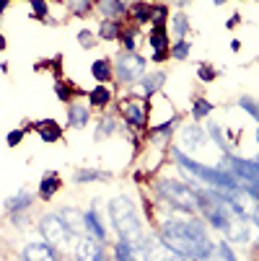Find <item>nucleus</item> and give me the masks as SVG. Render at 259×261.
<instances>
[{"instance_id": "ddd939ff", "label": "nucleus", "mask_w": 259, "mask_h": 261, "mask_svg": "<svg viewBox=\"0 0 259 261\" xmlns=\"http://www.w3.org/2000/svg\"><path fill=\"white\" fill-rule=\"evenodd\" d=\"M83 225L88 228V233H91V238L93 241H106V230H104V225L99 222V217H96V212H86L83 215Z\"/></svg>"}, {"instance_id": "1a4fd4ad", "label": "nucleus", "mask_w": 259, "mask_h": 261, "mask_svg": "<svg viewBox=\"0 0 259 261\" xmlns=\"http://www.w3.org/2000/svg\"><path fill=\"white\" fill-rule=\"evenodd\" d=\"M166 83V75H163V72H151V75H145L140 83H137V88H135V96H153V93H158L161 91V86Z\"/></svg>"}, {"instance_id": "c9c22d12", "label": "nucleus", "mask_w": 259, "mask_h": 261, "mask_svg": "<svg viewBox=\"0 0 259 261\" xmlns=\"http://www.w3.org/2000/svg\"><path fill=\"white\" fill-rule=\"evenodd\" d=\"M57 98H62V101H67L70 98V91H67V86H62V83H57Z\"/></svg>"}, {"instance_id": "20e7f679", "label": "nucleus", "mask_w": 259, "mask_h": 261, "mask_svg": "<svg viewBox=\"0 0 259 261\" xmlns=\"http://www.w3.org/2000/svg\"><path fill=\"white\" fill-rule=\"evenodd\" d=\"M158 189H161V194L166 197V202H171V204H174L176 210H181V212L197 215L200 207H202L200 194H195L190 186H184V184H179V181H161Z\"/></svg>"}, {"instance_id": "c756f323", "label": "nucleus", "mask_w": 259, "mask_h": 261, "mask_svg": "<svg viewBox=\"0 0 259 261\" xmlns=\"http://www.w3.org/2000/svg\"><path fill=\"white\" fill-rule=\"evenodd\" d=\"M218 253H220V258H223V261H239L233 256V251L228 248V243H218Z\"/></svg>"}, {"instance_id": "cd10ccee", "label": "nucleus", "mask_w": 259, "mask_h": 261, "mask_svg": "<svg viewBox=\"0 0 259 261\" xmlns=\"http://www.w3.org/2000/svg\"><path fill=\"white\" fill-rule=\"evenodd\" d=\"M29 202H31V197H29V194H21V197H16V199L8 202V210L16 212V210H21V207H29Z\"/></svg>"}, {"instance_id": "e433bc0d", "label": "nucleus", "mask_w": 259, "mask_h": 261, "mask_svg": "<svg viewBox=\"0 0 259 261\" xmlns=\"http://www.w3.org/2000/svg\"><path fill=\"white\" fill-rule=\"evenodd\" d=\"M166 55H169V49H163V52H156V55H153V60H156V62H161Z\"/></svg>"}, {"instance_id": "a211bd4d", "label": "nucleus", "mask_w": 259, "mask_h": 261, "mask_svg": "<svg viewBox=\"0 0 259 261\" xmlns=\"http://www.w3.org/2000/svg\"><path fill=\"white\" fill-rule=\"evenodd\" d=\"M125 11H127L125 0H101V13L109 16V18H114V16H120Z\"/></svg>"}, {"instance_id": "412c9836", "label": "nucleus", "mask_w": 259, "mask_h": 261, "mask_svg": "<svg viewBox=\"0 0 259 261\" xmlns=\"http://www.w3.org/2000/svg\"><path fill=\"white\" fill-rule=\"evenodd\" d=\"M109 98H112V91H109L106 86H99V88L91 91V103H93V106H106Z\"/></svg>"}, {"instance_id": "58836bf2", "label": "nucleus", "mask_w": 259, "mask_h": 261, "mask_svg": "<svg viewBox=\"0 0 259 261\" xmlns=\"http://www.w3.org/2000/svg\"><path fill=\"white\" fill-rule=\"evenodd\" d=\"M176 3H179V6H187V3H190V0H176Z\"/></svg>"}, {"instance_id": "9d476101", "label": "nucleus", "mask_w": 259, "mask_h": 261, "mask_svg": "<svg viewBox=\"0 0 259 261\" xmlns=\"http://www.w3.org/2000/svg\"><path fill=\"white\" fill-rule=\"evenodd\" d=\"M21 256H23V261H57L52 246H47V243H29Z\"/></svg>"}, {"instance_id": "a878e982", "label": "nucleus", "mask_w": 259, "mask_h": 261, "mask_svg": "<svg viewBox=\"0 0 259 261\" xmlns=\"http://www.w3.org/2000/svg\"><path fill=\"white\" fill-rule=\"evenodd\" d=\"M171 55H174L176 60H184V57H187V55H190V44L179 39V42L174 44V49H171Z\"/></svg>"}, {"instance_id": "bb28decb", "label": "nucleus", "mask_w": 259, "mask_h": 261, "mask_svg": "<svg viewBox=\"0 0 259 261\" xmlns=\"http://www.w3.org/2000/svg\"><path fill=\"white\" fill-rule=\"evenodd\" d=\"M104 178V173H99V171H78L76 173V181H101Z\"/></svg>"}, {"instance_id": "423d86ee", "label": "nucleus", "mask_w": 259, "mask_h": 261, "mask_svg": "<svg viewBox=\"0 0 259 261\" xmlns=\"http://www.w3.org/2000/svg\"><path fill=\"white\" fill-rule=\"evenodd\" d=\"M143 75H145V57L135 52H122L117 57V78L122 83H135Z\"/></svg>"}, {"instance_id": "f704fd0d", "label": "nucleus", "mask_w": 259, "mask_h": 261, "mask_svg": "<svg viewBox=\"0 0 259 261\" xmlns=\"http://www.w3.org/2000/svg\"><path fill=\"white\" fill-rule=\"evenodd\" d=\"M21 137H23V132H21V129H13V132L8 135V145H11V147H13V145H18V142H21Z\"/></svg>"}, {"instance_id": "4be33fe9", "label": "nucleus", "mask_w": 259, "mask_h": 261, "mask_svg": "<svg viewBox=\"0 0 259 261\" xmlns=\"http://www.w3.org/2000/svg\"><path fill=\"white\" fill-rule=\"evenodd\" d=\"M99 36H101V39H117V36H120V26L114 21H104L101 29H99Z\"/></svg>"}, {"instance_id": "b1692460", "label": "nucleus", "mask_w": 259, "mask_h": 261, "mask_svg": "<svg viewBox=\"0 0 259 261\" xmlns=\"http://www.w3.org/2000/svg\"><path fill=\"white\" fill-rule=\"evenodd\" d=\"M151 8H153V6H148V3H135V6H132V16H135V21H137V23L151 21Z\"/></svg>"}, {"instance_id": "6ab92c4d", "label": "nucleus", "mask_w": 259, "mask_h": 261, "mask_svg": "<svg viewBox=\"0 0 259 261\" xmlns=\"http://www.w3.org/2000/svg\"><path fill=\"white\" fill-rule=\"evenodd\" d=\"M91 72H93L96 81H106L109 75H112V65H109V60H96L91 65Z\"/></svg>"}, {"instance_id": "473e14b6", "label": "nucleus", "mask_w": 259, "mask_h": 261, "mask_svg": "<svg viewBox=\"0 0 259 261\" xmlns=\"http://www.w3.org/2000/svg\"><path fill=\"white\" fill-rule=\"evenodd\" d=\"M78 42H81L86 49H91V47H93V36H91L88 31H81V34H78Z\"/></svg>"}, {"instance_id": "5701e85b", "label": "nucleus", "mask_w": 259, "mask_h": 261, "mask_svg": "<svg viewBox=\"0 0 259 261\" xmlns=\"http://www.w3.org/2000/svg\"><path fill=\"white\" fill-rule=\"evenodd\" d=\"M171 29H174V34H176V36H184V34H187V29H190L187 16H184V13H176V16L171 18Z\"/></svg>"}, {"instance_id": "6e6552de", "label": "nucleus", "mask_w": 259, "mask_h": 261, "mask_svg": "<svg viewBox=\"0 0 259 261\" xmlns=\"http://www.w3.org/2000/svg\"><path fill=\"white\" fill-rule=\"evenodd\" d=\"M76 261H106V258H104V251H101L99 241L81 238L78 248H76Z\"/></svg>"}, {"instance_id": "ea45409f", "label": "nucleus", "mask_w": 259, "mask_h": 261, "mask_svg": "<svg viewBox=\"0 0 259 261\" xmlns=\"http://www.w3.org/2000/svg\"><path fill=\"white\" fill-rule=\"evenodd\" d=\"M6 47V39H3V36H0V49H3Z\"/></svg>"}, {"instance_id": "f257e3e1", "label": "nucleus", "mask_w": 259, "mask_h": 261, "mask_svg": "<svg viewBox=\"0 0 259 261\" xmlns=\"http://www.w3.org/2000/svg\"><path fill=\"white\" fill-rule=\"evenodd\" d=\"M161 243L184 256V258H205L213 251V243L207 238V230L200 220H166L161 228Z\"/></svg>"}, {"instance_id": "dca6fc26", "label": "nucleus", "mask_w": 259, "mask_h": 261, "mask_svg": "<svg viewBox=\"0 0 259 261\" xmlns=\"http://www.w3.org/2000/svg\"><path fill=\"white\" fill-rule=\"evenodd\" d=\"M36 129H39L42 140H47V142H55V140H60V135H62V129H60L57 122H42V124H36Z\"/></svg>"}, {"instance_id": "f03ea898", "label": "nucleus", "mask_w": 259, "mask_h": 261, "mask_svg": "<svg viewBox=\"0 0 259 261\" xmlns=\"http://www.w3.org/2000/svg\"><path fill=\"white\" fill-rule=\"evenodd\" d=\"M109 215H112V222H114L122 243H127V246H143L145 243L143 225H140L137 212H135V207L127 197H114L109 202Z\"/></svg>"}, {"instance_id": "f3484780", "label": "nucleus", "mask_w": 259, "mask_h": 261, "mask_svg": "<svg viewBox=\"0 0 259 261\" xmlns=\"http://www.w3.org/2000/svg\"><path fill=\"white\" fill-rule=\"evenodd\" d=\"M88 122V109L83 103H73L70 106V124L73 127H83Z\"/></svg>"}, {"instance_id": "4468645a", "label": "nucleus", "mask_w": 259, "mask_h": 261, "mask_svg": "<svg viewBox=\"0 0 259 261\" xmlns=\"http://www.w3.org/2000/svg\"><path fill=\"white\" fill-rule=\"evenodd\" d=\"M57 189H60V178L50 171V173L42 178V184H39V194H42V199H52Z\"/></svg>"}, {"instance_id": "393cba45", "label": "nucleus", "mask_w": 259, "mask_h": 261, "mask_svg": "<svg viewBox=\"0 0 259 261\" xmlns=\"http://www.w3.org/2000/svg\"><path fill=\"white\" fill-rule=\"evenodd\" d=\"M210 111H213V103H210V101H205V98H197V101H195V109H192V114H195L197 119L207 117Z\"/></svg>"}, {"instance_id": "9b49d317", "label": "nucleus", "mask_w": 259, "mask_h": 261, "mask_svg": "<svg viewBox=\"0 0 259 261\" xmlns=\"http://www.w3.org/2000/svg\"><path fill=\"white\" fill-rule=\"evenodd\" d=\"M114 256H117V261H148L143 246H127V243H122V241L117 243Z\"/></svg>"}, {"instance_id": "0eeeda50", "label": "nucleus", "mask_w": 259, "mask_h": 261, "mask_svg": "<svg viewBox=\"0 0 259 261\" xmlns=\"http://www.w3.org/2000/svg\"><path fill=\"white\" fill-rule=\"evenodd\" d=\"M120 109H122V117H125L130 124H135V127H145V122H148V103H145L140 96H130V98H125Z\"/></svg>"}, {"instance_id": "72a5a7b5", "label": "nucleus", "mask_w": 259, "mask_h": 261, "mask_svg": "<svg viewBox=\"0 0 259 261\" xmlns=\"http://www.w3.org/2000/svg\"><path fill=\"white\" fill-rule=\"evenodd\" d=\"M34 13L36 16H44L47 13V3H44V0H34Z\"/></svg>"}, {"instance_id": "7c9ffc66", "label": "nucleus", "mask_w": 259, "mask_h": 261, "mask_svg": "<svg viewBox=\"0 0 259 261\" xmlns=\"http://www.w3.org/2000/svg\"><path fill=\"white\" fill-rule=\"evenodd\" d=\"M151 21H153V23H163V21H166V8L153 6V8H151Z\"/></svg>"}, {"instance_id": "39448f33", "label": "nucleus", "mask_w": 259, "mask_h": 261, "mask_svg": "<svg viewBox=\"0 0 259 261\" xmlns=\"http://www.w3.org/2000/svg\"><path fill=\"white\" fill-rule=\"evenodd\" d=\"M39 230H42L47 246H55V248H65V246L70 243V236H73L70 228L62 222L60 215H50V217H44V220H42V225H39Z\"/></svg>"}, {"instance_id": "4c0bfd02", "label": "nucleus", "mask_w": 259, "mask_h": 261, "mask_svg": "<svg viewBox=\"0 0 259 261\" xmlns=\"http://www.w3.org/2000/svg\"><path fill=\"white\" fill-rule=\"evenodd\" d=\"M6 6H8V0H0V11H6Z\"/></svg>"}, {"instance_id": "7ed1b4c3", "label": "nucleus", "mask_w": 259, "mask_h": 261, "mask_svg": "<svg viewBox=\"0 0 259 261\" xmlns=\"http://www.w3.org/2000/svg\"><path fill=\"white\" fill-rule=\"evenodd\" d=\"M174 158H176V163H179L181 168H187L190 173H195L197 178H202V181H207V184H213V186H220V189H233V192L251 189V186H249L246 181L236 178L233 173H223V171L207 168V166H202V163H197V161L187 158V155H184V153H179V150L174 153Z\"/></svg>"}, {"instance_id": "f8f14e48", "label": "nucleus", "mask_w": 259, "mask_h": 261, "mask_svg": "<svg viewBox=\"0 0 259 261\" xmlns=\"http://www.w3.org/2000/svg\"><path fill=\"white\" fill-rule=\"evenodd\" d=\"M62 222L70 228V233H78L81 238L86 236V225H83V215H78L76 210H62Z\"/></svg>"}, {"instance_id": "a19ab883", "label": "nucleus", "mask_w": 259, "mask_h": 261, "mask_svg": "<svg viewBox=\"0 0 259 261\" xmlns=\"http://www.w3.org/2000/svg\"><path fill=\"white\" fill-rule=\"evenodd\" d=\"M213 3H215V6H220V3H226V0H213Z\"/></svg>"}, {"instance_id": "c85d7f7f", "label": "nucleus", "mask_w": 259, "mask_h": 261, "mask_svg": "<svg viewBox=\"0 0 259 261\" xmlns=\"http://www.w3.org/2000/svg\"><path fill=\"white\" fill-rule=\"evenodd\" d=\"M67 6L76 11V13H86L91 8V0H67Z\"/></svg>"}, {"instance_id": "2eb2a0df", "label": "nucleus", "mask_w": 259, "mask_h": 261, "mask_svg": "<svg viewBox=\"0 0 259 261\" xmlns=\"http://www.w3.org/2000/svg\"><path fill=\"white\" fill-rule=\"evenodd\" d=\"M166 44H169L166 26H163V23H156V26H153V31H151V47H153V49H158V52H163V49H166Z\"/></svg>"}, {"instance_id": "2f4dec72", "label": "nucleus", "mask_w": 259, "mask_h": 261, "mask_svg": "<svg viewBox=\"0 0 259 261\" xmlns=\"http://www.w3.org/2000/svg\"><path fill=\"white\" fill-rule=\"evenodd\" d=\"M197 75H200V81H213V78H215V70H213L210 65H202V67L197 70Z\"/></svg>"}, {"instance_id": "aec40b11", "label": "nucleus", "mask_w": 259, "mask_h": 261, "mask_svg": "<svg viewBox=\"0 0 259 261\" xmlns=\"http://www.w3.org/2000/svg\"><path fill=\"white\" fill-rule=\"evenodd\" d=\"M181 140H184V145H187V147H192V145H200L205 140V132L200 127H187V129H184V135H181Z\"/></svg>"}]
</instances>
